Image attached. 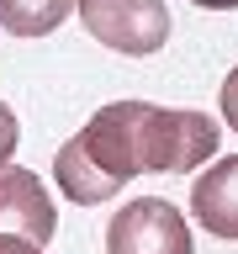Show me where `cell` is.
Returning a JSON list of instances; mask_svg holds the SVG:
<instances>
[{"label": "cell", "mask_w": 238, "mask_h": 254, "mask_svg": "<svg viewBox=\"0 0 238 254\" xmlns=\"http://www.w3.org/2000/svg\"><path fill=\"white\" fill-rule=\"evenodd\" d=\"M79 154L106 170L117 186L132 175H190L222 148V127L190 106L154 101H111L74 132Z\"/></svg>", "instance_id": "obj_1"}, {"label": "cell", "mask_w": 238, "mask_h": 254, "mask_svg": "<svg viewBox=\"0 0 238 254\" xmlns=\"http://www.w3.org/2000/svg\"><path fill=\"white\" fill-rule=\"evenodd\" d=\"M79 21L101 48H117L127 59H148L170 43L164 0H79Z\"/></svg>", "instance_id": "obj_2"}, {"label": "cell", "mask_w": 238, "mask_h": 254, "mask_svg": "<svg viewBox=\"0 0 238 254\" xmlns=\"http://www.w3.org/2000/svg\"><path fill=\"white\" fill-rule=\"evenodd\" d=\"M106 254H190V222L164 196H138L106 222Z\"/></svg>", "instance_id": "obj_3"}, {"label": "cell", "mask_w": 238, "mask_h": 254, "mask_svg": "<svg viewBox=\"0 0 238 254\" xmlns=\"http://www.w3.org/2000/svg\"><path fill=\"white\" fill-rule=\"evenodd\" d=\"M53 233H59V212H53L43 175L5 164L0 170V238H27V244L48 249Z\"/></svg>", "instance_id": "obj_4"}, {"label": "cell", "mask_w": 238, "mask_h": 254, "mask_svg": "<svg viewBox=\"0 0 238 254\" xmlns=\"http://www.w3.org/2000/svg\"><path fill=\"white\" fill-rule=\"evenodd\" d=\"M190 217L217 238H238V154H222L190 186Z\"/></svg>", "instance_id": "obj_5"}, {"label": "cell", "mask_w": 238, "mask_h": 254, "mask_svg": "<svg viewBox=\"0 0 238 254\" xmlns=\"http://www.w3.org/2000/svg\"><path fill=\"white\" fill-rule=\"evenodd\" d=\"M53 180H59V190L69 196V201H79V206H101V201H111V196L122 190L106 170H95L90 159L79 154V143H74V138L63 143L59 154H53Z\"/></svg>", "instance_id": "obj_6"}, {"label": "cell", "mask_w": 238, "mask_h": 254, "mask_svg": "<svg viewBox=\"0 0 238 254\" xmlns=\"http://www.w3.org/2000/svg\"><path fill=\"white\" fill-rule=\"evenodd\" d=\"M74 11H79V0H0V27L11 37H48Z\"/></svg>", "instance_id": "obj_7"}, {"label": "cell", "mask_w": 238, "mask_h": 254, "mask_svg": "<svg viewBox=\"0 0 238 254\" xmlns=\"http://www.w3.org/2000/svg\"><path fill=\"white\" fill-rule=\"evenodd\" d=\"M16 143H21V127H16V111L0 101V170L11 164V154H16Z\"/></svg>", "instance_id": "obj_8"}, {"label": "cell", "mask_w": 238, "mask_h": 254, "mask_svg": "<svg viewBox=\"0 0 238 254\" xmlns=\"http://www.w3.org/2000/svg\"><path fill=\"white\" fill-rule=\"evenodd\" d=\"M217 101H222V122H228V127L238 132V69H228V79H222Z\"/></svg>", "instance_id": "obj_9"}, {"label": "cell", "mask_w": 238, "mask_h": 254, "mask_svg": "<svg viewBox=\"0 0 238 254\" xmlns=\"http://www.w3.org/2000/svg\"><path fill=\"white\" fill-rule=\"evenodd\" d=\"M0 254H43V249L27 244V238H0Z\"/></svg>", "instance_id": "obj_10"}, {"label": "cell", "mask_w": 238, "mask_h": 254, "mask_svg": "<svg viewBox=\"0 0 238 254\" xmlns=\"http://www.w3.org/2000/svg\"><path fill=\"white\" fill-rule=\"evenodd\" d=\"M190 5H201V11H238V0H190Z\"/></svg>", "instance_id": "obj_11"}]
</instances>
